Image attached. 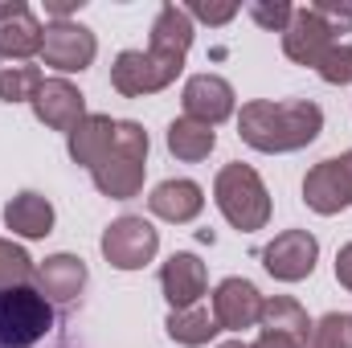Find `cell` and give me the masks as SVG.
<instances>
[{
	"instance_id": "cell-7",
	"label": "cell",
	"mask_w": 352,
	"mask_h": 348,
	"mask_svg": "<svg viewBox=\"0 0 352 348\" xmlns=\"http://www.w3.org/2000/svg\"><path fill=\"white\" fill-rule=\"evenodd\" d=\"M98 54V41L87 25L78 21H50L45 25V41H41V58L45 66H54L58 74H78L87 70Z\"/></svg>"
},
{
	"instance_id": "cell-23",
	"label": "cell",
	"mask_w": 352,
	"mask_h": 348,
	"mask_svg": "<svg viewBox=\"0 0 352 348\" xmlns=\"http://www.w3.org/2000/svg\"><path fill=\"white\" fill-rule=\"evenodd\" d=\"M168 336H173L176 345H184V348H201V345H209L221 328H217V320H213V307H184V312H173L168 316Z\"/></svg>"
},
{
	"instance_id": "cell-31",
	"label": "cell",
	"mask_w": 352,
	"mask_h": 348,
	"mask_svg": "<svg viewBox=\"0 0 352 348\" xmlns=\"http://www.w3.org/2000/svg\"><path fill=\"white\" fill-rule=\"evenodd\" d=\"M78 8H82V0H45V12L54 21H70V12H78Z\"/></svg>"
},
{
	"instance_id": "cell-1",
	"label": "cell",
	"mask_w": 352,
	"mask_h": 348,
	"mask_svg": "<svg viewBox=\"0 0 352 348\" xmlns=\"http://www.w3.org/2000/svg\"><path fill=\"white\" fill-rule=\"evenodd\" d=\"M324 131V111L311 98H250L238 115V135L254 152H299Z\"/></svg>"
},
{
	"instance_id": "cell-28",
	"label": "cell",
	"mask_w": 352,
	"mask_h": 348,
	"mask_svg": "<svg viewBox=\"0 0 352 348\" xmlns=\"http://www.w3.org/2000/svg\"><path fill=\"white\" fill-rule=\"evenodd\" d=\"M246 12H250L263 29H270V33H283V29L291 25V12H295V8H291L287 0H254Z\"/></svg>"
},
{
	"instance_id": "cell-2",
	"label": "cell",
	"mask_w": 352,
	"mask_h": 348,
	"mask_svg": "<svg viewBox=\"0 0 352 348\" xmlns=\"http://www.w3.org/2000/svg\"><path fill=\"white\" fill-rule=\"evenodd\" d=\"M144 173H148V131L135 119H119L115 127V144L111 152L90 168V180L102 197L111 201H131L144 188Z\"/></svg>"
},
{
	"instance_id": "cell-11",
	"label": "cell",
	"mask_w": 352,
	"mask_h": 348,
	"mask_svg": "<svg viewBox=\"0 0 352 348\" xmlns=\"http://www.w3.org/2000/svg\"><path fill=\"white\" fill-rule=\"evenodd\" d=\"M41 41L45 29L25 0L0 4V62H29L33 54H41Z\"/></svg>"
},
{
	"instance_id": "cell-20",
	"label": "cell",
	"mask_w": 352,
	"mask_h": 348,
	"mask_svg": "<svg viewBox=\"0 0 352 348\" xmlns=\"http://www.w3.org/2000/svg\"><path fill=\"white\" fill-rule=\"evenodd\" d=\"M115 127H119V119H111V115H87V119L70 131V160L82 164V168H94V164L111 152Z\"/></svg>"
},
{
	"instance_id": "cell-15",
	"label": "cell",
	"mask_w": 352,
	"mask_h": 348,
	"mask_svg": "<svg viewBox=\"0 0 352 348\" xmlns=\"http://www.w3.org/2000/svg\"><path fill=\"white\" fill-rule=\"evenodd\" d=\"M188 50H192V17L184 12V4H164L152 21L148 54H156L160 62H168L176 70H184Z\"/></svg>"
},
{
	"instance_id": "cell-32",
	"label": "cell",
	"mask_w": 352,
	"mask_h": 348,
	"mask_svg": "<svg viewBox=\"0 0 352 348\" xmlns=\"http://www.w3.org/2000/svg\"><path fill=\"white\" fill-rule=\"evenodd\" d=\"M336 279L352 291V242L349 246H340V254H336Z\"/></svg>"
},
{
	"instance_id": "cell-24",
	"label": "cell",
	"mask_w": 352,
	"mask_h": 348,
	"mask_svg": "<svg viewBox=\"0 0 352 348\" xmlns=\"http://www.w3.org/2000/svg\"><path fill=\"white\" fill-rule=\"evenodd\" d=\"M45 74L29 62H0V98L4 102H33V94L41 90Z\"/></svg>"
},
{
	"instance_id": "cell-5",
	"label": "cell",
	"mask_w": 352,
	"mask_h": 348,
	"mask_svg": "<svg viewBox=\"0 0 352 348\" xmlns=\"http://www.w3.org/2000/svg\"><path fill=\"white\" fill-rule=\"evenodd\" d=\"M160 250V234L152 221L123 213L102 230V259L111 262L115 270H144L148 262L156 259Z\"/></svg>"
},
{
	"instance_id": "cell-35",
	"label": "cell",
	"mask_w": 352,
	"mask_h": 348,
	"mask_svg": "<svg viewBox=\"0 0 352 348\" xmlns=\"http://www.w3.org/2000/svg\"><path fill=\"white\" fill-rule=\"evenodd\" d=\"M217 348H250V345H242V340H226V345H217Z\"/></svg>"
},
{
	"instance_id": "cell-25",
	"label": "cell",
	"mask_w": 352,
	"mask_h": 348,
	"mask_svg": "<svg viewBox=\"0 0 352 348\" xmlns=\"http://www.w3.org/2000/svg\"><path fill=\"white\" fill-rule=\"evenodd\" d=\"M307 348H352V312H328L316 320Z\"/></svg>"
},
{
	"instance_id": "cell-19",
	"label": "cell",
	"mask_w": 352,
	"mask_h": 348,
	"mask_svg": "<svg viewBox=\"0 0 352 348\" xmlns=\"http://www.w3.org/2000/svg\"><path fill=\"white\" fill-rule=\"evenodd\" d=\"M4 226L16 238H45V234H54V205H50V197H41L33 188L16 193L4 205Z\"/></svg>"
},
{
	"instance_id": "cell-22",
	"label": "cell",
	"mask_w": 352,
	"mask_h": 348,
	"mask_svg": "<svg viewBox=\"0 0 352 348\" xmlns=\"http://www.w3.org/2000/svg\"><path fill=\"white\" fill-rule=\"evenodd\" d=\"M258 328L263 332H274V336H287V340H299V345L311 340V320H307V312L291 295H270L266 299Z\"/></svg>"
},
{
	"instance_id": "cell-27",
	"label": "cell",
	"mask_w": 352,
	"mask_h": 348,
	"mask_svg": "<svg viewBox=\"0 0 352 348\" xmlns=\"http://www.w3.org/2000/svg\"><path fill=\"white\" fill-rule=\"evenodd\" d=\"M316 74L328 83V87H349L352 83V45H332L328 54H324V62L316 66Z\"/></svg>"
},
{
	"instance_id": "cell-33",
	"label": "cell",
	"mask_w": 352,
	"mask_h": 348,
	"mask_svg": "<svg viewBox=\"0 0 352 348\" xmlns=\"http://www.w3.org/2000/svg\"><path fill=\"white\" fill-rule=\"evenodd\" d=\"M250 348H307V345H299V340H287V336H274V332H263V336H258Z\"/></svg>"
},
{
	"instance_id": "cell-29",
	"label": "cell",
	"mask_w": 352,
	"mask_h": 348,
	"mask_svg": "<svg viewBox=\"0 0 352 348\" xmlns=\"http://www.w3.org/2000/svg\"><path fill=\"white\" fill-rule=\"evenodd\" d=\"M184 12H188V17H197V21H205V25H226V21H234V17H238V4H234V0H226V4L197 0V4H188Z\"/></svg>"
},
{
	"instance_id": "cell-16",
	"label": "cell",
	"mask_w": 352,
	"mask_h": 348,
	"mask_svg": "<svg viewBox=\"0 0 352 348\" xmlns=\"http://www.w3.org/2000/svg\"><path fill=\"white\" fill-rule=\"evenodd\" d=\"M160 287H164V299L173 303V312H184V307H197L205 287H209V270L205 262L188 250H180L160 266Z\"/></svg>"
},
{
	"instance_id": "cell-34",
	"label": "cell",
	"mask_w": 352,
	"mask_h": 348,
	"mask_svg": "<svg viewBox=\"0 0 352 348\" xmlns=\"http://www.w3.org/2000/svg\"><path fill=\"white\" fill-rule=\"evenodd\" d=\"M340 164H344V173H349V184H352V148L340 156Z\"/></svg>"
},
{
	"instance_id": "cell-17",
	"label": "cell",
	"mask_w": 352,
	"mask_h": 348,
	"mask_svg": "<svg viewBox=\"0 0 352 348\" xmlns=\"http://www.w3.org/2000/svg\"><path fill=\"white\" fill-rule=\"evenodd\" d=\"M37 291L50 299V303H74L87 287V262L78 254H54L37 266Z\"/></svg>"
},
{
	"instance_id": "cell-3",
	"label": "cell",
	"mask_w": 352,
	"mask_h": 348,
	"mask_svg": "<svg viewBox=\"0 0 352 348\" xmlns=\"http://www.w3.org/2000/svg\"><path fill=\"white\" fill-rule=\"evenodd\" d=\"M213 201H217L221 217L234 230H242V234L266 230V221H270V193H266L263 176L254 173L250 164H242V160H234V164H226L217 173Z\"/></svg>"
},
{
	"instance_id": "cell-10",
	"label": "cell",
	"mask_w": 352,
	"mask_h": 348,
	"mask_svg": "<svg viewBox=\"0 0 352 348\" xmlns=\"http://www.w3.org/2000/svg\"><path fill=\"white\" fill-rule=\"evenodd\" d=\"M320 259V242L307 230H283L270 246L263 250V266L278 279V283H299L316 270Z\"/></svg>"
},
{
	"instance_id": "cell-30",
	"label": "cell",
	"mask_w": 352,
	"mask_h": 348,
	"mask_svg": "<svg viewBox=\"0 0 352 348\" xmlns=\"http://www.w3.org/2000/svg\"><path fill=\"white\" fill-rule=\"evenodd\" d=\"M311 8L320 12V21H324L332 33H349L352 29V4H328V0H324V4H311Z\"/></svg>"
},
{
	"instance_id": "cell-6",
	"label": "cell",
	"mask_w": 352,
	"mask_h": 348,
	"mask_svg": "<svg viewBox=\"0 0 352 348\" xmlns=\"http://www.w3.org/2000/svg\"><path fill=\"white\" fill-rule=\"evenodd\" d=\"M176 66L160 62L156 54L148 50H123L111 66V87L119 90L123 98H144V94H156V90L173 87L176 83Z\"/></svg>"
},
{
	"instance_id": "cell-26",
	"label": "cell",
	"mask_w": 352,
	"mask_h": 348,
	"mask_svg": "<svg viewBox=\"0 0 352 348\" xmlns=\"http://www.w3.org/2000/svg\"><path fill=\"white\" fill-rule=\"evenodd\" d=\"M33 274H37L33 259H29L12 238H0V291H4V287H25Z\"/></svg>"
},
{
	"instance_id": "cell-4",
	"label": "cell",
	"mask_w": 352,
	"mask_h": 348,
	"mask_svg": "<svg viewBox=\"0 0 352 348\" xmlns=\"http://www.w3.org/2000/svg\"><path fill=\"white\" fill-rule=\"evenodd\" d=\"M54 328V303L37 287H4L0 291V348H33Z\"/></svg>"
},
{
	"instance_id": "cell-8",
	"label": "cell",
	"mask_w": 352,
	"mask_h": 348,
	"mask_svg": "<svg viewBox=\"0 0 352 348\" xmlns=\"http://www.w3.org/2000/svg\"><path fill=\"white\" fill-rule=\"evenodd\" d=\"M332 45H336V33L320 21V12H316L311 4H303V8L291 12V25L283 29V54H287L295 66H311V70H316Z\"/></svg>"
},
{
	"instance_id": "cell-13",
	"label": "cell",
	"mask_w": 352,
	"mask_h": 348,
	"mask_svg": "<svg viewBox=\"0 0 352 348\" xmlns=\"http://www.w3.org/2000/svg\"><path fill=\"white\" fill-rule=\"evenodd\" d=\"M303 201L320 217H332V213H340V209L352 205V184H349V173H344L340 156L320 160L311 173L303 176Z\"/></svg>"
},
{
	"instance_id": "cell-12",
	"label": "cell",
	"mask_w": 352,
	"mask_h": 348,
	"mask_svg": "<svg viewBox=\"0 0 352 348\" xmlns=\"http://www.w3.org/2000/svg\"><path fill=\"white\" fill-rule=\"evenodd\" d=\"M33 115L50 127V131H74L87 119V94L66 83V78H45L41 90L33 94Z\"/></svg>"
},
{
	"instance_id": "cell-21",
	"label": "cell",
	"mask_w": 352,
	"mask_h": 348,
	"mask_svg": "<svg viewBox=\"0 0 352 348\" xmlns=\"http://www.w3.org/2000/svg\"><path fill=\"white\" fill-rule=\"evenodd\" d=\"M213 148H217V131L209 123H197L188 115H180V119L168 123V152H173L176 160L201 164V160H209Z\"/></svg>"
},
{
	"instance_id": "cell-9",
	"label": "cell",
	"mask_w": 352,
	"mask_h": 348,
	"mask_svg": "<svg viewBox=\"0 0 352 348\" xmlns=\"http://www.w3.org/2000/svg\"><path fill=\"white\" fill-rule=\"evenodd\" d=\"M263 291L250 283V279H221L213 287V320L221 332H242V328H254L263 320Z\"/></svg>"
},
{
	"instance_id": "cell-14",
	"label": "cell",
	"mask_w": 352,
	"mask_h": 348,
	"mask_svg": "<svg viewBox=\"0 0 352 348\" xmlns=\"http://www.w3.org/2000/svg\"><path fill=\"white\" fill-rule=\"evenodd\" d=\"M180 102H184V115H188V119L217 127L221 119L234 115V87H230L221 74H192V78L184 83Z\"/></svg>"
},
{
	"instance_id": "cell-18",
	"label": "cell",
	"mask_w": 352,
	"mask_h": 348,
	"mask_svg": "<svg viewBox=\"0 0 352 348\" xmlns=\"http://www.w3.org/2000/svg\"><path fill=\"white\" fill-rule=\"evenodd\" d=\"M148 209L160 217V221H173V226H184V221H192L201 209H205V193H201V184L197 180H160L156 188H152V197H148Z\"/></svg>"
}]
</instances>
